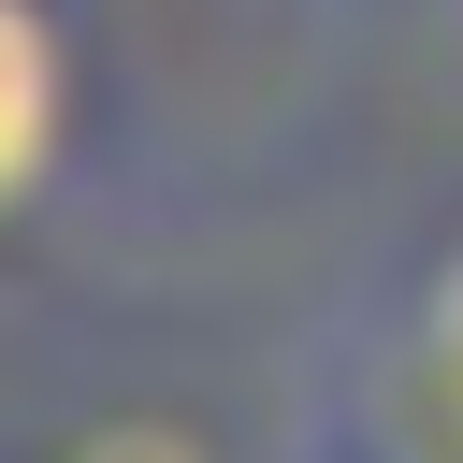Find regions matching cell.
I'll use <instances>...</instances> for the list:
<instances>
[{
	"label": "cell",
	"mask_w": 463,
	"mask_h": 463,
	"mask_svg": "<svg viewBox=\"0 0 463 463\" xmlns=\"http://www.w3.org/2000/svg\"><path fill=\"white\" fill-rule=\"evenodd\" d=\"M58 145H72V29L58 0H0V232L43 203Z\"/></svg>",
	"instance_id": "cell-1"
},
{
	"label": "cell",
	"mask_w": 463,
	"mask_h": 463,
	"mask_svg": "<svg viewBox=\"0 0 463 463\" xmlns=\"http://www.w3.org/2000/svg\"><path fill=\"white\" fill-rule=\"evenodd\" d=\"M405 362H420V391L463 420V232L420 260V304H405Z\"/></svg>",
	"instance_id": "cell-3"
},
{
	"label": "cell",
	"mask_w": 463,
	"mask_h": 463,
	"mask_svg": "<svg viewBox=\"0 0 463 463\" xmlns=\"http://www.w3.org/2000/svg\"><path fill=\"white\" fill-rule=\"evenodd\" d=\"M43 463H217V434L174 420V405H101V420H72Z\"/></svg>",
	"instance_id": "cell-2"
}]
</instances>
